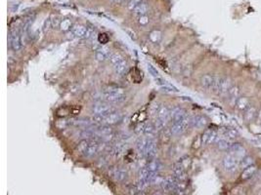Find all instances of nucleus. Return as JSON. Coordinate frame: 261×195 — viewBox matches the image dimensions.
Instances as JSON below:
<instances>
[{
  "mask_svg": "<svg viewBox=\"0 0 261 195\" xmlns=\"http://www.w3.org/2000/svg\"><path fill=\"white\" fill-rule=\"evenodd\" d=\"M224 138H226V139L228 140H230V141H233L235 139H237L238 136H239V133L237 130H235V129H232V128H229V129H226L225 130V132H224Z\"/></svg>",
  "mask_w": 261,
  "mask_h": 195,
  "instance_id": "26",
  "label": "nucleus"
},
{
  "mask_svg": "<svg viewBox=\"0 0 261 195\" xmlns=\"http://www.w3.org/2000/svg\"><path fill=\"white\" fill-rule=\"evenodd\" d=\"M150 38H151V40L153 42H159V39H160V32L157 31V30L153 31L151 33V35H150Z\"/></svg>",
  "mask_w": 261,
  "mask_h": 195,
  "instance_id": "33",
  "label": "nucleus"
},
{
  "mask_svg": "<svg viewBox=\"0 0 261 195\" xmlns=\"http://www.w3.org/2000/svg\"><path fill=\"white\" fill-rule=\"evenodd\" d=\"M236 104H237L238 108L241 109V110H247L249 108L248 100V98H246V97H239V99L237 100Z\"/></svg>",
  "mask_w": 261,
  "mask_h": 195,
  "instance_id": "24",
  "label": "nucleus"
},
{
  "mask_svg": "<svg viewBox=\"0 0 261 195\" xmlns=\"http://www.w3.org/2000/svg\"><path fill=\"white\" fill-rule=\"evenodd\" d=\"M222 166L227 173H234L240 167V159L232 154H228L222 160Z\"/></svg>",
  "mask_w": 261,
  "mask_h": 195,
  "instance_id": "2",
  "label": "nucleus"
},
{
  "mask_svg": "<svg viewBox=\"0 0 261 195\" xmlns=\"http://www.w3.org/2000/svg\"><path fill=\"white\" fill-rule=\"evenodd\" d=\"M156 131H157V129H156V127H154V125L153 123H149V124H146L144 134L147 135V136H149L150 138H152V137L154 136V134H156Z\"/></svg>",
  "mask_w": 261,
  "mask_h": 195,
  "instance_id": "28",
  "label": "nucleus"
},
{
  "mask_svg": "<svg viewBox=\"0 0 261 195\" xmlns=\"http://www.w3.org/2000/svg\"><path fill=\"white\" fill-rule=\"evenodd\" d=\"M170 114H171V119L173 120V122H179V121H182L185 118H187L186 114V111L180 108H174L170 110Z\"/></svg>",
  "mask_w": 261,
  "mask_h": 195,
  "instance_id": "11",
  "label": "nucleus"
},
{
  "mask_svg": "<svg viewBox=\"0 0 261 195\" xmlns=\"http://www.w3.org/2000/svg\"><path fill=\"white\" fill-rule=\"evenodd\" d=\"M113 68H115V71L117 74L122 75L127 70V62H125V60H122L121 62L113 64Z\"/></svg>",
  "mask_w": 261,
  "mask_h": 195,
  "instance_id": "23",
  "label": "nucleus"
},
{
  "mask_svg": "<svg viewBox=\"0 0 261 195\" xmlns=\"http://www.w3.org/2000/svg\"><path fill=\"white\" fill-rule=\"evenodd\" d=\"M229 150L231 151L232 155H234L235 157H237L239 159L246 156V149L240 143H232Z\"/></svg>",
  "mask_w": 261,
  "mask_h": 195,
  "instance_id": "12",
  "label": "nucleus"
},
{
  "mask_svg": "<svg viewBox=\"0 0 261 195\" xmlns=\"http://www.w3.org/2000/svg\"><path fill=\"white\" fill-rule=\"evenodd\" d=\"M190 125V118L187 117L182 121H179V122H173L172 126L170 128V133L171 135H181L182 133H184L188 126Z\"/></svg>",
  "mask_w": 261,
  "mask_h": 195,
  "instance_id": "4",
  "label": "nucleus"
},
{
  "mask_svg": "<svg viewBox=\"0 0 261 195\" xmlns=\"http://www.w3.org/2000/svg\"><path fill=\"white\" fill-rule=\"evenodd\" d=\"M156 155H157V142L153 138H149L145 157L152 161V160H154Z\"/></svg>",
  "mask_w": 261,
  "mask_h": 195,
  "instance_id": "7",
  "label": "nucleus"
},
{
  "mask_svg": "<svg viewBox=\"0 0 261 195\" xmlns=\"http://www.w3.org/2000/svg\"><path fill=\"white\" fill-rule=\"evenodd\" d=\"M150 172L149 170L147 169L146 167L142 168L139 172V180H145V181H148V176H149Z\"/></svg>",
  "mask_w": 261,
  "mask_h": 195,
  "instance_id": "30",
  "label": "nucleus"
},
{
  "mask_svg": "<svg viewBox=\"0 0 261 195\" xmlns=\"http://www.w3.org/2000/svg\"><path fill=\"white\" fill-rule=\"evenodd\" d=\"M258 195H261V189L259 190V193H258Z\"/></svg>",
  "mask_w": 261,
  "mask_h": 195,
  "instance_id": "40",
  "label": "nucleus"
},
{
  "mask_svg": "<svg viewBox=\"0 0 261 195\" xmlns=\"http://www.w3.org/2000/svg\"><path fill=\"white\" fill-rule=\"evenodd\" d=\"M239 88L237 86H232L231 89L229 90V92H228V94H229V97H230V102L231 104H234L237 102V100L239 99Z\"/></svg>",
  "mask_w": 261,
  "mask_h": 195,
  "instance_id": "22",
  "label": "nucleus"
},
{
  "mask_svg": "<svg viewBox=\"0 0 261 195\" xmlns=\"http://www.w3.org/2000/svg\"><path fill=\"white\" fill-rule=\"evenodd\" d=\"M148 139L149 138H140L136 142V148L142 155H146V150H147V144H148Z\"/></svg>",
  "mask_w": 261,
  "mask_h": 195,
  "instance_id": "18",
  "label": "nucleus"
},
{
  "mask_svg": "<svg viewBox=\"0 0 261 195\" xmlns=\"http://www.w3.org/2000/svg\"><path fill=\"white\" fill-rule=\"evenodd\" d=\"M109 176L116 182H123L127 178L126 170L121 167H112L109 170Z\"/></svg>",
  "mask_w": 261,
  "mask_h": 195,
  "instance_id": "5",
  "label": "nucleus"
},
{
  "mask_svg": "<svg viewBox=\"0 0 261 195\" xmlns=\"http://www.w3.org/2000/svg\"><path fill=\"white\" fill-rule=\"evenodd\" d=\"M231 80L229 78H220L217 88V93L220 95H225L231 89Z\"/></svg>",
  "mask_w": 261,
  "mask_h": 195,
  "instance_id": "10",
  "label": "nucleus"
},
{
  "mask_svg": "<svg viewBox=\"0 0 261 195\" xmlns=\"http://www.w3.org/2000/svg\"><path fill=\"white\" fill-rule=\"evenodd\" d=\"M153 195H161V193L160 192H154Z\"/></svg>",
  "mask_w": 261,
  "mask_h": 195,
  "instance_id": "39",
  "label": "nucleus"
},
{
  "mask_svg": "<svg viewBox=\"0 0 261 195\" xmlns=\"http://www.w3.org/2000/svg\"><path fill=\"white\" fill-rule=\"evenodd\" d=\"M122 118L121 113L117 112V111H113L112 112L111 114L107 115L106 117H104L102 124L104 125H113V124H117V122H119Z\"/></svg>",
  "mask_w": 261,
  "mask_h": 195,
  "instance_id": "9",
  "label": "nucleus"
},
{
  "mask_svg": "<svg viewBox=\"0 0 261 195\" xmlns=\"http://www.w3.org/2000/svg\"><path fill=\"white\" fill-rule=\"evenodd\" d=\"M98 41H99V43H101V44H106L109 41V37L106 33H102L98 36Z\"/></svg>",
  "mask_w": 261,
  "mask_h": 195,
  "instance_id": "35",
  "label": "nucleus"
},
{
  "mask_svg": "<svg viewBox=\"0 0 261 195\" xmlns=\"http://www.w3.org/2000/svg\"><path fill=\"white\" fill-rule=\"evenodd\" d=\"M217 140V132L214 130H206L201 137L202 144H210L212 142H216Z\"/></svg>",
  "mask_w": 261,
  "mask_h": 195,
  "instance_id": "8",
  "label": "nucleus"
},
{
  "mask_svg": "<svg viewBox=\"0 0 261 195\" xmlns=\"http://www.w3.org/2000/svg\"><path fill=\"white\" fill-rule=\"evenodd\" d=\"M71 26V23H70V21L66 19V20H63L61 22V24H60V27H61V29L62 30H68Z\"/></svg>",
  "mask_w": 261,
  "mask_h": 195,
  "instance_id": "34",
  "label": "nucleus"
},
{
  "mask_svg": "<svg viewBox=\"0 0 261 195\" xmlns=\"http://www.w3.org/2000/svg\"><path fill=\"white\" fill-rule=\"evenodd\" d=\"M92 111L94 113V115H99V116L106 117L107 115L111 114L112 112L116 111V109H115V108L111 107V105H108L106 103H102V102H98L92 107Z\"/></svg>",
  "mask_w": 261,
  "mask_h": 195,
  "instance_id": "3",
  "label": "nucleus"
},
{
  "mask_svg": "<svg viewBox=\"0 0 261 195\" xmlns=\"http://www.w3.org/2000/svg\"><path fill=\"white\" fill-rule=\"evenodd\" d=\"M216 145L219 149L221 150H227L231 148L232 142H230V140L226 139V138H221V139H218L216 141Z\"/></svg>",
  "mask_w": 261,
  "mask_h": 195,
  "instance_id": "20",
  "label": "nucleus"
},
{
  "mask_svg": "<svg viewBox=\"0 0 261 195\" xmlns=\"http://www.w3.org/2000/svg\"><path fill=\"white\" fill-rule=\"evenodd\" d=\"M111 57V52L108 48H105L100 46L99 48L96 50V58L99 60V61H106L107 59H109Z\"/></svg>",
  "mask_w": 261,
  "mask_h": 195,
  "instance_id": "15",
  "label": "nucleus"
},
{
  "mask_svg": "<svg viewBox=\"0 0 261 195\" xmlns=\"http://www.w3.org/2000/svg\"><path fill=\"white\" fill-rule=\"evenodd\" d=\"M139 22L141 24H147L149 22V18L147 17V16H142V17H140V19H139Z\"/></svg>",
  "mask_w": 261,
  "mask_h": 195,
  "instance_id": "37",
  "label": "nucleus"
},
{
  "mask_svg": "<svg viewBox=\"0 0 261 195\" xmlns=\"http://www.w3.org/2000/svg\"><path fill=\"white\" fill-rule=\"evenodd\" d=\"M148 70H149V72L151 73V74L154 77V78H157V77H159V72H158V70L154 68L152 64H148Z\"/></svg>",
  "mask_w": 261,
  "mask_h": 195,
  "instance_id": "36",
  "label": "nucleus"
},
{
  "mask_svg": "<svg viewBox=\"0 0 261 195\" xmlns=\"http://www.w3.org/2000/svg\"><path fill=\"white\" fill-rule=\"evenodd\" d=\"M149 10V7H148V4H147L146 2H141L139 4V6L136 7L135 8V10L133 11L134 14L136 16H139V17H142V16H146L147 12H148Z\"/></svg>",
  "mask_w": 261,
  "mask_h": 195,
  "instance_id": "21",
  "label": "nucleus"
},
{
  "mask_svg": "<svg viewBox=\"0 0 261 195\" xmlns=\"http://www.w3.org/2000/svg\"><path fill=\"white\" fill-rule=\"evenodd\" d=\"M206 118L201 115H196L190 118V125L194 128H202L206 125Z\"/></svg>",
  "mask_w": 261,
  "mask_h": 195,
  "instance_id": "14",
  "label": "nucleus"
},
{
  "mask_svg": "<svg viewBox=\"0 0 261 195\" xmlns=\"http://www.w3.org/2000/svg\"><path fill=\"white\" fill-rule=\"evenodd\" d=\"M9 40H10V46L14 51L21 50L23 43H22L21 33L19 31H16V30L12 31L9 36Z\"/></svg>",
  "mask_w": 261,
  "mask_h": 195,
  "instance_id": "6",
  "label": "nucleus"
},
{
  "mask_svg": "<svg viewBox=\"0 0 261 195\" xmlns=\"http://www.w3.org/2000/svg\"><path fill=\"white\" fill-rule=\"evenodd\" d=\"M256 166L255 165H250L248 166V168H246L243 171V173H242V178L243 180H248V178H250L252 176H253L256 172Z\"/></svg>",
  "mask_w": 261,
  "mask_h": 195,
  "instance_id": "19",
  "label": "nucleus"
},
{
  "mask_svg": "<svg viewBox=\"0 0 261 195\" xmlns=\"http://www.w3.org/2000/svg\"><path fill=\"white\" fill-rule=\"evenodd\" d=\"M146 168L149 170V172H159L161 168V164L159 160H152L147 164Z\"/></svg>",
  "mask_w": 261,
  "mask_h": 195,
  "instance_id": "25",
  "label": "nucleus"
},
{
  "mask_svg": "<svg viewBox=\"0 0 261 195\" xmlns=\"http://www.w3.org/2000/svg\"><path fill=\"white\" fill-rule=\"evenodd\" d=\"M126 99V96L122 89H111L105 91L101 95V100L108 102H120Z\"/></svg>",
  "mask_w": 261,
  "mask_h": 195,
  "instance_id": "1",
  "label": "nucleus"
},
{
  "mask_svg": "<svg viewBox=\"0 0 261 195\" xmlns=\"http://www.w3.org/2000/svg\"><path fill=\"white\" fill-rule=\"evenodd\" d=\"M255 108H251L249 107L247 110H246V114H244V117H246V119L248 121H251L252 119H253L254 115H255Z\"/></svg>",
  "mask_w": 261,
  "mask_h": 195,
  "instance_id": "29",
  "label": "nucleus"
},
{
  "mask_svg": "<svg viewBox=\"0 0 261 195\" xmlns=\"http://www.w3.org/2000/svg\"><path fill=\"white\" fill-rule=\"evenodd\" d=\"M158 119H159L161 122H164V124H166L167 122L171 119L170 110L166 107H161L160 109L158 112Z\"/></svg>",
  "mask_w": 261,
  "mask_h": 195,
  "instance_id": "16",
  "label": "nucleus"
},
{
  "mask_svg": "<svg viewBox=\"0 0 261 195\" xmlns=\"http://www.w3.org/2000/svg\"><path fill=\"white\" fill-rule=\"evenodd\" d=\"M173 174H174V177L177 178L178 181H184L185 178H186V173H185V168L183 166L182 163H180V162H178V163H176L173 167Z\"/></svg>",
  "mask_w": 261,
  "mask_h": 195,
  "instance_id": "13",
  "label": "nucleus"
},
{
  "mask_svg": "<svg viewBox=\"0 0 261 195\" xmlns=\"http://www.w3.org/2000/svg\"><path fill=\"white\" fill-rule=\"evenodd\" d=\"M86 31H87V28H85L84 26H81V24H75L71 28L72 34L78 38H84Z\"/></svg>",
  "mask_w": 261,
  "mask_h": 195,
  "instance_id": "17",
  "label": "nucleus"
},
{
  "mask_svg": "<svg viewBox=\"0 0 261 195\" xmlns=\"http://www.w3.org/2000/svg\"><path fill=\"white\" fill-rule=\"evenodd\" d=\"M141 2H142V0H129V2H128V9L131 10V11H134L135 8L139 6V4Z\"/></svg>",
  "mask_w": 261,
  "mask_h": 195,
  "instance_id": "32",
  "label": "nucleus"
},
{
  "mask_svg": "<svg viewBox=\"0 0 261 195\" xmlns=\"http://www.w3.org/2000/svg\"><path fill=\"white\" fill-rule=\"evenodd\" d=\"M112 1L116 2V3H120V2L122 1V0H112Z\"/></svg>",
  "mask_w": 261,
  "mask_h": 195,
  "instance_id": "38",
  "label": "nucleus"
},
{
  "mask_svg": "<svg viewBox=\"0 0 261 195\" xmlns=\"http://www.w3.org/2000/svg\"><path fill=\"white\" fill-rule=\"evenodd\" d=\"M252 163H253V159H252V157L250 156H244L242 158V160H240V168L242 169H246L248 168V166L252 165Z\"/></svg>",
  "mask_w": 261,
  "mask_h": 195,
  "instance_id": "27",
  "label": "nucleus"
},
{
  "mask_svg": "<svg viewBox=\"0 0 261 195\" xmlns=\"http://www.w3.org/2000/svg\"><path fill=\"white\" fill-rule=\"evenodd\" d=\"M110 60H111V62H112V64H116V63H117V62H121L122 60H124V59L122 58V57H121L119 54L115 53V54H112V55H111V57H110Z\"/></svg>",
  "mask_w": 261,
  "mask_h": 195,
  "instance_id": "31",
  "label": "nucleus"
}]
</instances>
